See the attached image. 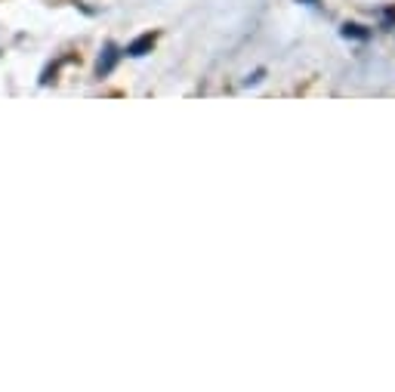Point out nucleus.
I'll return each instance as SVG.
<instances>
[{"mask_svg": "<svg viewBox=\"0 0 395 392\" xmlns=\"http://www.w3.org/2000/svg\"><path fill=\"white\" fill-rule=\"evenodd\" d=\"M115 59H118V50L115 46H106V56H99V65H96V78H106L115 68Z\"/></svg>", "mask_w": 395, "mask_h": 392, "instance_id": "nucleus-1", "label": "nucleus"}, {"mask_svg": "<svg viewBox=\"0 0 395 392\" xmlns=\"http://www.w3.org/2000/svg\"><path fill=\"white\" fill-rule=\"evenodd\" d=\"M152 46H155V34H143L139 41H133L127 46V56H145Z\"/></svg>", "mask_w": 395, "mask_h": 392, "instance_id": "nucleus-2", "label": "nucleus"}]
</instances>
